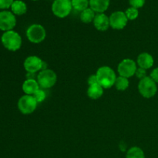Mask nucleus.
I'll use <instances>...</instances> for the list:
<instances>
[{"label": "nucleus", "mask_w": 158, "mask_h": 158, "mask_svg": "<svg viewBox=\"0 0 158 158\" xmlns=\"http://www.w3.org/2000/svg\"><path fill=\"white\" fill-rule=\"evenodd\" d=\"M97 83L103 88L109 89L115 84L117 76L112 68L107 66H103L99 68L96 73Z\"/></svg>", "instance_id": "1"}, {"label": "nucleus", "mask_w": 158, "mask_h": 158, "mask_svg": "<svg viewBox=\"0 0 158 158\" xmlns=\"http://www.w3.org/2000/svg\"><path fill=\"white\" fill-rule=\"evenodd\" d=\"M2 43L9 51L19 50L22 46V38L18 32L13 30L7 31L2 35Z\"/></svg>", "instance_id": "2"}, {"label": "nucleus", "mask_w": 158, "mask_h": 158, "mask_svg": "<svg viewBox=\"0 0 158 158\" xmlns=\"http://www.w3.org/2000/svg\"><path fill=\"white\" fill-rule=\"evenodd\" d=\"M57 76L53 70L49 69H43L37 76V82L41 89H49L56 84Z\"/></svg>", "instance_id": "3"}, {"label": "nucleus", "mask_w": 158, "mask_h": 158, "mask_svg": "<svg viewBox=\"0 0 158 158\" xmlns=\"http://www.w3.org/2000/svg\"><path fill=\"white\" fill-rule=\"evenodd\" d=\"M138 90L144 98H151L157 94V83L151 77H147L140 80L138 83Z\"/></svg>", "instance_id": "4"}, {"label": "nucleus", "mask_w": 158, "mask_h": 158, "mask_svg": "<svg viewBox=\"0 0 158 158\" xmlns=\"http://www.w3.org/2000/svg\"><path fill=\"white\" fill-rule=\"evenodd\" d=\"M26 36L29 42L38 44L46 39V29L40 24H32L26 30Z\"/></svg>", "instance_id": "5"}, {"label": "nucleus", "mask_w": 158, "mask_h": 158, "mask_svg": "<svg viewBox=\"0 0 158 158\" xmlns=\"http://www.w3.org/2000/svg\"><path fill=\"white\" fill-rule=\"evenodd\" d=\"M73 9L71 0H54L52 5V13L58 18H65Z\"/></svg>", "instance_id": "6"}, {"label": "nucleus", "mask_w": 158, "mask_h": 158, "mask_svg": "<svg viewBox=\"0 0 158 158\" xmlns=\"http://www.w3.org/2000/svg\"><path fill=\"white\" fill-rule=\"evenodd\" d=\"M37 102L31 95H24L20 97L18 101V108L23 114H30L35 110Z\"/></svg>", "instance_id": "7"}, {"label": "nucleus", "mask_w": 158, "mask_h": 158, "mask_svg": "<svg viewBox=\"0 0 158 158\" xmlns=\"http://www.w3.org/2000/svg\"><path fill=\"white\" fill-rule=\"evenodd\" d=\"M137 63L131 59H124L118 65L117 72L120 77L130 78L135 75L137 71Z\"/></svg>", "instance_id": "8"}, {"label": "nucleus", "mask_w": 158, "mask_h": 158, "mask_svg": "<svg viewBox=\"0 0 158 158\" xmlns=\"http://www.w3.org/2000/svg\"><path fill=\"white\" fill-rule=\"evenodd\" d=\"M16 25L15 15L9 11L0 12V29L5 32L12 30Z\"/></svg>", "instance_id": "9"}, {"label": "nucleus", "mask_w": 158, "mask_h": 158, "mask_svg": "<svg viewBox=\"0 0 158 158\" xmlns=\"http://www.w3.org/2000/svg\"><path fill=\"white\" fill-rule=\"evenodd\" d=\"M109 19L110 26L117 30L124 29L128 22L125 12H122V11H117V12H113Z\"/></svg>", "instance_id": "10"}, {"label": "nucleus", "mask_w": 158, "mask_h": 158, "mask_svg": "<svg viewBox=\"0 0 158 158\" xmlns=\"http://www.w3.org/2000/svg\"><path fill=\"white\" fill-rule=\"evenodd\" d=\"M44 62L36 56H28L24 61V68L29 73H35L40 70H43Z\"/></svg>", "instance_id": "11"}, {"label": "nucleus", "mask_w": 158, "mask_h": 158, "mask_svg": "<svg viewBox=\"0 0 158 158\" xmlns=\"http://www.w3.org/2000/svg\"><path fill=\"white\" fill-rule=\"evenodd\" d=\"M94 25L99 31H106L110 27V19L104 13H97L94 19Z\"/></svg>", "instance_id": "12"}, {"label": "nucleus", "mask_w": 158, "mask_h": 158, "mask_svg": "<svg viewBox=\"0 0 158 158\" xmlns=\"http://www.w3.org/2000/svg\"><path fill=\"white\" fill-rule=\"evenodd\" d=\"M137 64L139 67L143 68L144 69H148L151 68L154 65V60L152 56L148 52H142L137 57Z\"/></svg>", "instance_id": "13"}, {"label": "nucleus", "mask_w": 158, "mask_h": 158, "mask_svg": "<svg viewBox=\"0 0 158 158\" xmlns=\"http://www.w3.org/2000/svg\"><path fill=\"white\" fill-rule=\"evenodd\" d=\"M40 88L37 80L32 78H28L23 84V90L26 95L32 96Z\"/></svg>", "instance_id": "14"}, {"label": "nucleus", "mask_w": 158, "mask_h": 158, "mask_svg": "<svg viewBox=\"0 0 158 158\" xmlns=\"http://www.w3.org/2000/svg\"><path fill=\"white\" fill-rule=\"evenodd\" d=\"M90 9L97 13H103L110 6V0H89Z\"/></svg>", "instance_id": "15"}, {"label": "nucleus", "mask_w": 158, "mask_h": 158, "mask_svg": "<svg viewBox=\"0 0 158 158\" xmlns=\"http://www.w3.org/2000/svg\"><path fill=\"white\" fill-rule=\"evenodd\" d=\"M103 88L99 83L89 86L87 89V95L92 100H97L103 94Z\"/></svg>", "instance_id": "16"}, {"label": "nucleus", "mask_w": 158, "mask_h": 158, "mask_svg": "<svg viewBox=\"0 0 158 158\" xmlns=\"http://www.w3.org/2000/svg\"><path fill=\"white\" fill-rule=\"evenodd\" d=\"M11 9L14 15H24L27 11V6L24 2L21 0H15L11 6Z\"/></svg>", "instance_id": "17"}, {"label": "nucleus", "mask_w": 158, "mask_h": 158, "mask_svg": "<svg viewBox=\"0 0 158 158\" xmlns=\"http://www.w3.org/2000/svg\"><path fill=\"white\" fill-rule=\"evenodd\" d=\"M95 16V12L90 8H87L80 13V19L84 23H89L91 22H94Z\"/></svg>", "instance_id": "18"}, {"label": "nucleus", "mask_w": 158, "mask_h": 158, "mask_svg": "<svg viewBox=\"0 0 158 158\" xmlns=\"http://www.w3.org/2000/svg\"><path fill=\"white\" fill-rule=\"evenodd\" d=\"M126 158H145V155L141 148L132 147L127 152Z\"/></svg>", "instance_id": "19"}, {"label": "nucleus", "mask_w": 158, "mask_h": 158, "mask_svg": "<svg viewBox=\"0 0 158 158\" xmlns=\"http://www.w3.org/2000/svg\"><path fill=\"white\" fill-rule=\"evenodd\" d=\"M129 80L128 78L123 77H117V80L115 81V86L116 89H118L120 91H124L129 87Z\"/></svg>", "instance_id": "20"}, {"label": "nucleus", "mask_w": 158, "mask_h": 158, "mask_svg": "<svg viewBox=\"0 0 158 158\" xmlns=\"http://www.w3.org/2000/svg\"><path fill=\"white\" fill-rule=\"evenodd\" d=\"M72 6L75 10L83 12L89 6V0H71Z\"/></svg>", "instance_id": "21"}, {"label": "nucleus", "mask_w": 158, "mask_h": 158, "mask_svg": "<svg viewBox=\"0 0 158 158\" xmlns=\"http://www.w3.org/2000/svg\"><path fill=\"white\" fill-rule=\"evenodd\" d=\"M125 15L128 20H134L138 17L139 11L138 9L134 7H130L125 11Z\"/></svg>", "instance_id": "22"}, {"label": "nucleus", "mask_w": 158, "mask_h": 158, "mask_svg": "<svg viewBox=\"0 0 158 158\" xmlns=\"http://www.w3.org/2000/svg\"><path fill=\"white\" fill-rule=\"evenodd\" d=\"M32 96H33V97L35 98V100H36V102L38 103L44 101L45 99H46V93H45V91L43 90V89H41V88H40V89H39Z\"/></svg>", "instance_id": "23"}, {"label": "nucleus", "mask_w": 158, "mask_h": 158, "mask_svg": "<svg viewBox=\"0 0 158 158\" xmlns=\"http://www.w3.org/2000/svg\"><path fill=\"white\" fill-rule=\"evenodd\" d=\"M129 3L131 7L139 9L143 7L145 3V0H129Z\"/></svg>", "instance_id": "24"}, {"label": "nucleus", "mask_w": 158, "mask_h": 158, "mask_svg": "<svg viewBox=\"0 0 158 158\" xmlns=\"http://www.w3.org/2000/svg\"><path fill=\"white\" fill-rule=\"evenodd\" d=\"M135 75L137 78L140 79V80L148 77V76H147L146 69H143V68H140V67L137 68V71H136V73H135Z\"/></svg>", "instance_id": "25"}, {"label": "nucleus", "mask_w": 158, "mask_h": 158, "mask_svg": "<svg viewBox=\"0 0 158 158\" xmlns=\"http://www.w3.org/2000/svg\"><path fill=\"white\" fill-rule=\"evenodd\" d=\"M14 0H0V9H5L11 7Z\"/></svg>", "instance_id": "26"}, {"label": "nucleus", "mask_w": 158, "mask_h": 158, "mask_svg": "<svg viewBox=\"0 0 158 158\" xmlns=\"http://www.w3.org/2000/svg\"><path fill=\"white\" fill-rule=\"evenodd\" d=\"M150 77H151V78L152 79V80H154L156 83H158V67L153 69L152 72H151V76H150Z\"/></svg>", "instance_id": "27"}, {"label": "nucleus", "mask_w": 158, "mask_h": 158, "mask_svg": "<svg viewBox=\"0 0 158 158\" xmlns=\"http://www.w3.org/2000/svg\"><path fill=\"white\" fill-rule=\"evenodd\" d=\"M88 84H89V86H90V85H93V84H96V83H97V76L95 75H91L90 77L88 78Z\"/></svg>", "instance_id": "28"}, {"label": "nucleus", "mask_w": 158, "mask_h": 158, "mask_svg": "<svg viewBox=\"0 0 158 158\" xmlns=\"http://www.w3.org/2000/svg\"><path fill=\"white\" fill-rule=\"evenodd\" d=\"M32 1H38V0H32Z\"/></svg>", "instance_id": "29"}]
</instances>
